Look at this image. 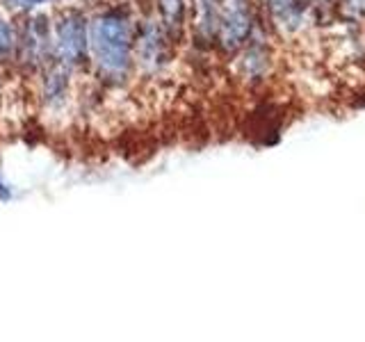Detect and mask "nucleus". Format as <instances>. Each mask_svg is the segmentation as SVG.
<instances>
[{
  "label": "nucleus",
  "instance_id": "7",
  "mask_svg": "<svg viewBox=\"0 0 365 342\" xmlns=\"http://www.w3.org/2000/svg\"><path fill=\"white\" fill-rule=\"evenodd\" d=\"M39 3H51V0H5L7 7H34Z\"/></svg>",
  "mask_w": 365,
  "mask_h": 342
},
{
  "label": "nucleus",
  "instance_id": "1",
  "mask_svg": "<svg viewBox=\"0 0 365 342\" xmlns=\"http://www.w3.org/2000/svg\"><path fill=\"white\" fill-rule=\"evenodd\" d=\"M135 30L128 14L108 9L89 23V51L106 78H123L133 64Z\"/></svg>",
  "mask_w": 365,
  "mask_h": 342
},
{
  "label": "nucleus",
  "instance_id": "4",
  "mask_svg": "<svg viewBox=\"0 0 365 342\" xmlns=\"http://www.w3.org/2000/svg\"><path fill=\"white\" fill-rule=\"evenodd\" d=\"M269 7H272L274 19H277L281 26L290 28V30L299 26L302 14H304L302 0H269Z\"/></svg>",
  "mask_w": 365,
  "mask_h": 342
},
{
  "label": "nucleus",
  "instance_id": "6",
  "mask_svg": "<svg viewBox=\"0 0 365 342\" xmlns=\"http://www.w3.org/2000/svg\"><path fill=\"white\" fill-rule=\"evenodd\" d=\"M14 43H16L14 30L9 28L7 21L0 19V57H7L11 51H14Z\"/></svg>",
  "mask_w": 365,
  "mask_h": 342
},
{
  "label": "nucleus",
  "instance_id": "5",
  "mask_svg": "<svg viewBox=\"0 0 365 342\" xmlns=\"http://www.w3.org/2000/svg\"><path fill=\"white\" fill-rule=\"evenodd\" d=\"M158 9H160V19H163L165 30L174 37L180 32L182 21H185V7H182V0H158Z\"/></svg>",
  "mask_w": 365,
  "mask_h": 342
},
{
  "label": "nucleus",
  "instance_id": "2",
  "mask_svg": "<svg viewBox=\"0 0 365 342\" xmlns=\"http://www.w3.org/2000/svg\"><path fill=\"white\" fill-rule=\"evenodd\" d=\"M55 53L66 68L78 66L89 53V23L80 11H66L55 28Z\"/></svg>",
  "mask_w": 365,
  "mask_h": 342
},
{
  "label": "nucleus",
  "instance_id": "3",
  "mask_svg": "<svg viewBox=\"0 0 365 342\" xmlns=\"http://www.w3.org/2000/svg\"><path fill=\"white\" fill-rule=\"evenodd\" d=\"M254 28L249 0H217V39L226 51H237Z\"/></svg>",
  "mask_w": 365,
  "mask_h": 342
}]
</instances>
